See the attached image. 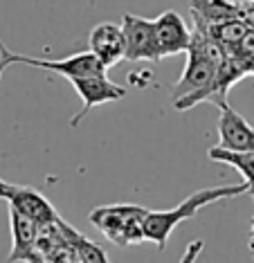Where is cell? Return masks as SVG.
I'll list each match as a JSON object with an SVG mask.
<instances>
[{"label": "cell", "instance_id": "12", "mask_svg": "<svg viewBox=\"0 0 254 263\" xmlns=\"http://www.w3.org/2000/svg\"><path fill=\"white\" fill-rule=\"evenodd\" d=\"M207 155L214 162L234 166L243 176V182L250 184V191H254V151H229V148L211 146Z\"/></svg>", "mask_w": 254, "mask_h": 263}, {"label": "cell", "instance_id": "4", "mask_svg": "<svg viewBox=\"0 0 254 263\" xmlns=\"http://www.w3.org/2000/svg\"><path fill=\"white\" fill-rule=\"evenodd\" d=\"M14 63H23V65H29V68H43L47 72H57V74L65 77V79L106 74V68L99 63V59L90 50L81 52V54H72L68 59H61V61H54V59H34V57H25V54H16V52H9L3 41H0V77Z\"/></svg>", "mask_w": 254, "mask_h": 263}, {"label": "cell", "instance_id": "6", "mask_svg": "<svg viewBox=\"0 0 254 263\" xmlns=\"http://www.w3.org/2000/svg\"><path fill=\"white\" fill-rule=\"evenodd\" d=\"M72 83V88L77 90V95L81 97V110L70 119V126L77 128L81 124V119L88 115L93 108L101 104H111V101H122L126 97V88L117 86L108 79L106 74L99 77H75L68 79Z\"/></svg>", "mask_w": 254, "mask_h": 263}, {"label": "cell", "instance_id": "5", "mask_svg": "<svg viewBox=\"0 0 254 263\" xmlns=\"http://www.w3.org/2000/svg\"><path fill=\"white\" fill-rule=\"evenodd\" d=\"M0 200H5L9 209H16L23 216L36 220L39 225H50L59 218L57 209L50 205L41 191L32 187H23V184H14L0 178Z\"/></svg>", "mask_w": 254, "mask_h": 263}, {"label": "cell", "instance_id": "8", "mask_svg": "<svg viewBox=\"0 0 254 263\" xmlns=\"http://www.w3.org/2000/svg\"><path fill=\"white\" fill-rule=\"evenodd\" d=\"M155 27V41H158V52L162 57H175L180 52H187L191 45L193 32L187 27L183 16L173 9L162 11L158 18L153 21Z\"/></svg>", "mask_w": 254, "mask_h": 263}, {"label": "cell", "instance_id": "11", "mask_svg": "<svg viewBox=\"0 0 254 263\" xmlns=\"http://www.w3.org/2000/svg\"><path fill=\"white\" fill-rule=\"evenodd\" d=\"M193 27H214L219 23L243 18V5L234 0H191Z\"/></svg>", "mask_w": 254, "mask_h": 263}, {"label": "cell", "instance_id": "1", "mask_svg": "<svg viewBox=\"0 0 254 263\" xmlns=\"http://www.w3.org/2000/svg\"><path fill=\"white\" fill-rule=\"evenodd\" d=\"M223 61H225V50L205 29L193 27L185 72L171 88L175 110H189L201 101H211L214 81Z\"/></svg>", "mask_w": 254, "mask_h": 263}, {"label": "cell", "instance_id": "9", "mask_svg": "<svg viewBox=\"0 0 254 263\" xmlns=\"http://www.w3.org/2000/svg\"><path fill=\"white\" fill-rule=\"evenodd\" d=\"M229 151H254V128L243 115L229 108L227 101L219 104V144Z\"/></svg>", "mask_w": 254, "mask_h": 263}, {"label": "cell", "instance_id": "7", "mask_svg": "<svg viewBox=\"0 0 254 263\" xmlns=\"http://www.w3.org/2000/svg\"><path fill=\"white\" fill-rule=\"evenodd\" d=\"M122 29L126 39V57L129 61H160L158 41H155L153 21L135 14L122 16Z\"/></svg>", "mask_w": 254, "mask_h": 263}, {"label": "cell", "instance_id": "16", "mask_svg": "<svg viewBox=\"0 0 254 263\" xmlns=\"http://www.w3.org/2000/svg\"><path fill=\"white\" fill-rule=\"evenodd\" d=\"M243 5L247 9H254V0H243Z\"/></svg>", "mask_w": 254, "mask_h": 263}, {"label": "cell", "instance_id": "2", "mask_svg": "<svg viewBox=\"0 0 254 263\" xmlns=\"http://www.w3.org/2000/svg\"><path fill=\"white\" fill-rule=\"evenodd\" d=\"M247 191H250V184L247 182L198 189V191H193L191 196H187L178 207L165 209V212H149L147 223H144V236H147V241L158 245L160 250H165L167 243H169V236L173 234V230L180 223L193 218L203 207L211 205V202L223 200V198H234V196L247 194Z\"/></svg>", "mask_w": 254, "mask_h": 263}, {"label": "cell", "instance_id": "14", "mask_svg": "<svg viewBox=\"0 0 254 263\" xmlns=\"http://www.w3.org/2000/svg\"><path fill=\"white\" fill-rule=\"evenodd\" d=\"M203 248H205L203 241H191L185 248V254L180 256V263H196L198 256H201V252H203Z\"/></svg>", "mask_w": 254, "mask_h": 263}, {"label": "cell", "instance_id": "10", "mask_svg": "<svg viewBox=\"0 0 254 263\" xmlns=\"http://www.w3.org/2000/svg\"><path fill=\"white\" fill-rule=\"evenodd\" d=\"M88 47L106 70L117 65L126 57V39L122 25H115V23L95 25L88 34Z\"/></svg>", "mask_w": 254, "mask_h": 263}, {"label": "cell", "instance_id": "13", "mask_svg": "<svg viewBox=\"0 0 254 263\" xmlns=\"http://www.w3.org/2000/svg\"><path fill=\"white\" fill-rule=\"evenodd\" d=\"M63 232H65L68 243L77 250V256H79L81 263H108L104 250H101L97 243L90 241V238H86L81 232L72 230L68 223H63Z\"/></svg>", "mask_w": 254, "mask_h": 263}, {"label": "cell", "instance_id": "3", "mask_svg": "<svg viewBox=\"0 0 254 263\" xmlns=\"http://www.w3.org/2000/svg\"><path fill=\"white\" fill-rule=\"evenodd\" d=\"M151 209H144L140 205H101L95 207L88 214L90 223L104 234L108 241H113L119 248H131L142 241L144 236V223H147Z\"/></svg>", "mask_w": 254, "mask_h": 263}, {"label": "cell", "instance_id": "15", "mask_svg": "<svg viewBox=\"0 0 254 263\" xmlns=\"http://www.w3.org/2000/svg\"><path fill=\"white\" fill-rule=\"evenodd\" d=\"M252 196H254V191H252ZM250 248L254 252V214H252V225H250Z\"/></svg>", "mask_w": 254, "mask_h": 263}]
</instances>
